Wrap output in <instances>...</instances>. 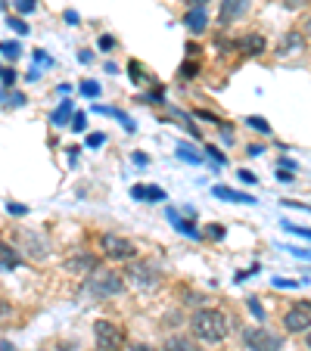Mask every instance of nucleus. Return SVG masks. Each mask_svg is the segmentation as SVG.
I'll use <instances>...</instances> for the list:
<instances>
[{
  "mask_svg": "<svg viewBox=\"0 0 311 351\" xmlns=\"http://www.w3.org/2000/svg\"><path fill=\"white\" fill-rule=\"evenodd\" d=\"M305 345H308V351H311V330H308V336H305Z\"/></svg>",
  "mask_w": 311,
  "mask_h": 351,
  "instance_id": "79ce46f5",
  "label": "nucleus"
},
{
  "mask_svg": "<svg viewBox=\"0 0 311 351\" xmlns=\"http://www.w3.org/2000/svg\"><path fill=\"white\" fill-rule=\"evenodd\" d=\"M193 75H196V62H190V66H187V62H184V69H181V78H184V81H190Z\"/></svg>",
  "mask_w": 311,
  "mask_h": 351,
  "instance_id": "a878e982",
  "label": "nucleus"
},
{
  "mask_svg": "<svg viewBox=\"0 0 311 351\" xmlns=\"http://www.w3.org/2000/svg\"><path fill=\"white\" fill-rule=\"evenodd\" d=\"M131 196L137 202H165V190L159 186H131Z\"/></svg>",
  "mask_w": 311,
  "mask_h": 351,
  "instance_id": "9d476101",
  "label": "nucleus"
},
{
  "mask_svg": "<svg viewBox=\"0 0 311 351\" xmlns=\"http://www.w3.org/2000/svg\"><path fill=\"white\" fill-rule=\"evenodd\" d=\"M240 50H243L246 56L265 53V38H262V34H246V38L240 40Z\"/></svg>",
  "mask_w": 311,
  "mask_h": 351,
  "instance_id": "f8f14e48",
  "label": "nucleus"
},
{
  "mask_svg": "<svg viewBox=\"0 0 311 351\" xmlns=\"http://www.w3.org/2000/svg\"><path fill=\"white\" fill-rule=\"evenodd\" d=\"M0 50H3V53H7L10 60H16V56L22 53V50H19V44H0Z\"/></svg>",
  "mask_w": 311,
  "mask_h": 351,
  "instance_id": "5701e85b",
  "label": "nucleus"
},
{
  "mask_svg": "<svg viewBox=\"0 0 311 351\" xmlns=\"http://www.w3.org/2000/svg\"><path fill=\"white\" fill-rule=\"evenodd\" d=\"M178 156H181V159H187V162H203V156H199L193 146H187V143L178 146Z\"/></svg>",
  "mask_w": 311,
  "mask_h": 351,
  "instance_id": "6ab92c4d",
  "label": "nucleus"
},
{
  "mask_svg": "<svg viewBox=\"0 0 311 351\" xmlns=\"http://www.w3.org/2000/svg\"><path fill=\"white\" fill-rule=\"evenodd\" d=\"M93 339H97V348L100 351H122L125 345V330L113 320H97L93 324Z\"/></svg>",
  "mask_w": 311,
  "mask_h": 351,
  "instance_id": "f03ea898",
  "label": "nucleus"
},
{
  "mask_svg": "<svg viewBox=\"0 0 311 351\" xmlns=\"http://www.w3.org/2000/svg\"><path fill=\"white\" fill-rule=\"evenodd\" d=\"M190 330H193V336H196L199 342L215 345V342H221V339L227 336L231 324H227V317L221 311H215V308H203V311L193 314Z\"/></svg>",
  "mask_w": 311,
  "mask_h": 351,
  "instance_id": "f257e3e1",
  "label": "nucleus"
},
{
  "mask_svg": "<svg viewBox=\"0 0 311 351\" xmlns=\"http://www.w3.org/2000/svg\"><path fill=\"white\" fill-rule=\"evenodd\" d=\"M184 25H187V32L190 34H203L205 25H209V16H205L203 7H196V10H190V13L184 16Z\"/></svg>",
  "mask_w": 311,
  "mask_h": 351,
  "instance_id": "6e6552de",
  "label": "nucleus"
},
{
  "mask_svg": "<svg viewBox=\"0 0 311 351\" xmlns=\"http://www.w3.org/2000/svg\"><path fill=\"white\" fill-rule=\"evenodd\" d=\"M212 193L218 199H231V202H243V206H252V202H255L249 193H237V190H231V186H215Z\"/></svg>",
  "mask_w": 311,
  "mask_h": 351,
  "instance_id": "2eb2a0df",
  "label": "nucleus"
},
{
  "mask_svg": "<svg viewBox=\"0 0 311 351\" xmlns=\"http://www.w3.org/2000/svg\"><path fill=\"white\" fill-rule=\"evenodd\" d=\"M162 351H196V345H193L190 339H184V336H172Z\"/></svg>",
  "mask_w": 311,
  "mask_h": 351,
  "instance_id": "dca6fc26",
  "label": "nucleus"
},
{
  "mask_svg": "<svg viewBox=\"0 0 311 351\" xmlns=\"http://www.w3.org/2000/svg\"><path fill=\"white\" fill-rule=\"evenodd\" d=\"M10 28H16V32L19 34H28V25L22 19H13V16H10Z\"/></svg>",
  "mask_w": 311,
  "mask_h": 351,
  "instance_id": "bb28decb",
  "label": "nucleus"
},
{
  "mask_svg": "<svg viewBox=\"0 0 311 351\" xmlns=\"http://www.w3.org/2000/svg\"><path fill=\"white\" fill-rule=\"evenodd\" d=\"M134 351H152V348H150V345H137V348H134Z\"/></svg>",
  "mask_w": 311,
  "mask_h": 351,
  "instance_id": "a19ab883",
  "label": "nucleus"
},
{
  "mask_svg": "<svg viewBox=\"0 0 311 351\" xmlns=\"http://www.w3.org/2000/svg\"><path fill=\"white\" fill-rule=\"evenodd\" d=\"M34 0H16V13H32Z\"/></svg>",
  "mask_w": 311,
  "mask_h": 351,
  "instance_id": "b1692460",
  "label": "nucleus"
},
{
  "mask_svg": "<svg viewBox=\"0 0 311 351\" xmlns=\"http://www.w3.org/2000/svg\"><path fill=\"white\" fill-rule=\"evenodd\" d=\"M3 81H7V84L13 87V84H16V72H3Z\"/></svg>",
  "mask_w": 311,
  "mask_h": 351,
  "instance_id": "e433bc0d",
  "label": "nucleus"
},
{
  "mask_svg": "<svg viewBox=\"0 0 311 351\" xmlns=\"http://www.w3.org/2000/svg\"><path fill=\"white\" fill-rule=\"evenodd\" d=\"M249 311L255 314L258 320H265V311H262V308H258V302H255V298H249Z\"/></svg>",
  "mask_w": 311,
  "mask_h": 351,
  "instance_id": "cd10ccee",
  "label": "nucleus"
},
{
  "mask_svg": "<svg viewBox=\"0 0 311 351\" xmlns=\"http://www.w3.org/2000/svg\"><path fill=\"white\" fill-rule=\"evenodd\" d=\"M81 90H84V97H97L100 84H97V81H84V84H81Z\"/></svg>",
  "mask_w": 311,
  "mask_h": 351,
  "instance_id": "4be33fe9",
  "label": "nucleus"
},
{
  "mask_svg": "<svg viewBox=\"0 0 311 351\" xmlns=\"http://www.w3.org/2000/svg\"><path fill=\"white\" fill-rule=\"evenodd\" d=\"M87 289H91L93 295H100V298L119 295V292L125 289V280H122L115 271H103V274H93V277L87 280Z\"/></svg>",
  "mask_w": 311,
  "mask_h": 351,
  "instance_id": "7ed1b4c3",
  "label": "nucleus"
},
{
  "mask_svg": "<svg viewBox=\"0 0 311 351\" xmlns=\"http://www.w3.org/2000/svg\"><path fill=\"white\" fill-rule=\"evenodd\" d=\"M305 50V38L302 34H296V32H290L284 40H280V56H286V53H302Z\"/></svg>",
  "mask_w": 311,
  "mask_h": 351,
  "instance_id": "ddd939ff",
  "label": "nucleus"
},
{
  "mask_svg": "<svg viewBox=\"0 0 311 351\" xmlns=\"http://www.w3.org/2000/svg\"><path fill=\"white\" fill-rule=\"evenodd\" d=\"M243 339H246V345H249V351H280V345H284V339L268 332L265 326H249V330L243 332Z\"/></svg>",
  "mask_w": 311,
  "mask_h": 351,
  "instance_id": "20e7f679",
  "label": "nucleus"
},
{
  "mask_svg": "<svg viewBox=\"0 0 311 351\" xmlns=\"http://www.w3.org/2000/svg\"><path fill=\"white\" fill-rule=\"evenodd\" d=\"M187 3H190V7L196 10V7H205V3H209V0H187Z\"/></svg>",
  "mask_w": 311,
  "mask_h": 351,
  "instance_id": "58836bf2",
  "label": "nucleus"
},
{
  "mask_svg": "<svg viewBox=\"0 0 311 351\" xmlns=\"http://www.w3.org/2000/svg\"><path fill=\"white\" fill-rule=\"evenodd\" d=\"M19 265V252L10 243H0V271H13Z\"/></svg>",
  "mask_w": 311,
  "mask_h": 351,
  "instance_id": "4468645a",
  "label": "nucleus"
},
{
  "mask_svg": "<svg viewBox=\"0 0 311 351\" xmlns=\"http://www.w3.org/2000/svg\"><path fill=\"white\" fill-rule=\"evenodd\" d=\"M66 267H69V271H75V274H84V277H87V274H93V271H97V258H93V255H75V258H69L66 261Z\"/></svg>",
  "mask_w": 311,
  "mask_h": 351,
  "instance_id": "1a4fd4ad",
  "label": "nucleus"
},
{
  "mask_svg": "<svg viewBox=\"0 0 311 351\" xmlns=\"http://www.w3.org/2000/svg\"><path fill=\"white\" fill-rule=\"evenodd\" d=\"M128 72H131V81H134V84H143V81H150V78H146V72L137 66V62H128Z\"/></svg>",
  "mask_w": 311,
  "mask_h": 351,
  "instance_id": "aec40b11",
  "label": "nucleus"
},
{
  "mask_svg": "<svg viewBox=\"0 0 311 351\" xmlns=\"http://www.w3.org/2000/svg\"><path fill=\"white\" fill-rule=\"evenodd\" d=\"M10 99H13V106H22V103H25V97H22V93H13Z\"/></svg>",
  "mask_w": 311,
  "mask_h": 351,
  "instance_id": "4c0bfd02",
  "label": "nucleus"
},
{
  "mask_svg": "<svg viewBox=\"0 0 311 351\" xmlns=\"http://www.w3.org/2000/svg\"><path fill=\"white\" fill-rule=\"evenodd\" d=\"M100 243H103V252H106L113 261H125V258H134V255H137V249H134L131 239L119 237V233H103Z\"/></svg>",
  "mask_w": 311,
  "mask_h": 351,
  "instance_id": "39448f33",
  "label": "nucleus"
},
{
  "mask_svg": "<svg viewBox=\"0 0 311 351\" xmlns=\"http://www.w3.org/2000/svg\"><path fill=\"white\" fill-rule=\"evenodd\" d=\"M308 0H284V7H290V10H299V7H305Z\"/></svg>",
  "mask_w": 311,
  "mask_h": 351,
  "instance_id": "72a5a7b5",
  "label": "nucleus"
},
{
  "mask_svg": "<svg viewBox=\"0 0 311 351\" xmlns=\"http://www.w3.org/2000/svg\"><path fill=\"white\" fill-rule=\"evenodd\" d=\"M286 252H292L296 258H302V261H308V258H311V249H286Z\"/></svg>",
  "mask_w": 311,
  "mask_h": 351,
  "instance_id": "c85d7f7f",
  "label": "nucleus"
},
{
  "mask_svg": "<svg viewBox=\"0 0 311 351\" xmlns=\"http://www.w3.org/2000/svg\"><path fill=\"white\" fill-rule=\"evenodd\" d=\"M209 237H212V239H224V227L212 224V227H209Z\"/></svg>",
  "mask_w": 311,
  "mask_h": 351,
  "instance_id": "c756f323",
  "label": "nucleus"
},
{
  "mask_svg": "<svg viewBox=\"0 0 311 351\" xmlns=\"http://www.w3.org/2000/svg\"><path fill=\"white\" fill-rule=\"evenodd\" d=\"M246 16V0H224L221 3V22H233Z\"/></svg>",
  "mask_w": 311,
  "mask_h": 351,
  "instance_id": "9b49d317",
  "label": "nucleus"
},
{
  "mask_svg": "<svg viewBox=\"0 0 311 351\" xmlns=\"http://www.w3.org/2000/svg\"><path fill=\"white\" fill-rule=\"evenodd\" d=\"M106 143V137L103 134H93V137H87V146H103Z\"/></svg>",
  "mask_w": 311,
  "mask_h": 351,
  "instance_id": "2f4dec72",
  "label": "nucleus"
},
{
  "mask_svg": "<svg viewBox=\"0 0 311 351\" xmlns=\"http://www.w3.org/2000/svg\"><path fill=\"white\" fill-rule=\"evenodd\" d=\"M10 215H25V206H13V202H10Z\"/></svg>",
  "mask_w": 311,
  "mask_h": 351,
  "instance_id": "c9c22d12",
  "label": "nucleus"
},
{
  "mask_svg": "<svg viewBox=\"0 0 311 351\" xmlns=\"http://www.w3.org/2000/svg\"><path fill=\"white\" fill-rule=\"evenodd\" d=\"M72 131H84V115H75L72 119Z\"/></svg>",
  "mask_w": 311,
  "mask_h": 351,
  "instance_id": "473e14b6",
  "label": "nucleus"
},
{
  "mask_svg": "<svg viewBox=\"0 0 311 351\" xmlns=\"http://www.w3.org/2000/svg\"><path fill=\"white\" fill-rule=\"evenodd\" d=\"M305 28H308V34H311V19H308V25H305Z\"/></svg>",
  "mask_w": 311,
  "mask_h": 351,
  "instance_id": "37998d69",
  "label": "nucleus"
},
{
  "mask_svg": "<svg viewBox=\"0 0 311 351\" xmlns=\"http://www.w3.org/2000/svg\"><path fill=\"white\" fill-rule=\"evenodd\" d=\"M69 115H72V103H69V99H66V103H62V106L54 112V125H66V121H69Z\"/></svg>",
  "mask_w": 311,
  "mask_h": 351,
  "instance_id": "a211bd4d",
  "label": "nucleus"
},
{
  "mask_svg": "<svg viewBox=\"0 0 311 351\" xmlns=\"http://www.w3.org/2000/svg\"><path fill=\"white\" fill-rule=\"evenodd\" d=\"M240 180H243V184H255V174H252V171H240Z\"/></svg>",
  "mask_w": 311,
  "mask_h": 351,
  "instance_id": "f704fd0d",
  "label": "nucleus"
},
{
  "mask_svg": "<svg viewBox=\"0 0 311 351\" xmlns=\"http://www.w3.org/2000/svg\"><path fill=\"white\" fill-rule=\"evenodd\" d=\"M246 125H249L252 131H258V134H271V125H268L265 119H258V115H249V119H246Z\"/></svg>",
  "mask_w": 311,
  "mask_h": 351,
  "instance_id": "f3484780",
  "label": "nucleus"
},
{
  "mask_svg": "<svg viewBox=\"0 0 311 351\" xmlns=\"http://www.w3.org/2000/svg\"><path fill=\"white\" fill-rule=\"evenodd\" d=\"M284 230H286V233H299V237L311 239V230H308V227H299V224H290V221H286V224H284Z\"/></svg>",
  "mask_w": 311,
  "mask_h": 351,
  "instance_id": "412c9836",
  "label": "nucleus"
},
{
  "mask_svg": "<svg viewBox=\"0 0 311 351\" xmlns=\"http://www.w3.org/2000/svg\"><path fill=\"white\" fill-rule=\"evenodd\" d=\"M146 99H150V103H162V99H165V90H162V87H156V90L146 93Z\"/></svg>",
  "mask_w": 311,
  "mask_h": 351,
  "instance_id": "393cba45",
  "label": "nucleus"
},
{
  "mask_svg": "<svg viewBox=\"0 0 311 351\" xmlns=\"http://www.w3.org/2000/svg\"><path fill=\"white\" fill-rule=\"evenodd\" d=\"M128 277H131V283L137 286V289H150V286L159 283V271L152 265H146V261H137V265L128 267Z\"/></svg>",
  "mask_w": 311,
  "mask_h": 351,
  "instance_id": "423d86ee",
  "label": "nucleus"
},
{
  "mask_svg": "<svg viewBox=\"0 0 311 351\" xmlns=\"http://www.w3.org/2000/svg\"><path fill=\"white\" fill-rule=\"evenodd\" d=\"M0 351H16V348H13L10 342H0Z\"/></svg>",
  "mask_w": 311,
  "mask_h": 351,
  "instance_id": "ea45409f",
  "label": "nucleus"
},
{
  "mask_svg": "<svg viewBox=\"0 0 311 351\" xmlns=\"http://www.w3.org/2000/svg\"><path fill=\"white\" fill-rule=\"evenodd\" d=\"M115 47V40L109 38V34H103V38H100V50H113Z\"/></svg>",
  "mask_w": 311,
  "mask_h": 351,
  "instance_id": "7c9ffc66",
  "label": "nucleus"
},
{
  "mask_svg": "<svg viewBox=\"0 0 311 351\" xmlns=\"http://www.w3.org/2000/svg\"><path fill=\"white\" fill-rule=\"evenodd\" d=\"M0 75H3V69H0Z\"/></svg>",
  "mask_w": 311,
  "mask_h": 351,
  "instance_id": "c03bdc74",
  "label": "nucleus"
},
{
  "mask_svg": "<svg viewBox=\"0 0 311 351\" xmlns=\"http://www.w3.org/2000/svg\"><path fill=\"white\" fill-rule=\"evenodd\" d=\"M284 326H286V332H308L311 330V311H305L302 305L290 308V311L284 314Z\"/></svg>",
  "mask_w": 311,
  "mask_h": 351,
  "instance_id": "0eeeda50",
  "label": "nucleus"
}]
</instances>
